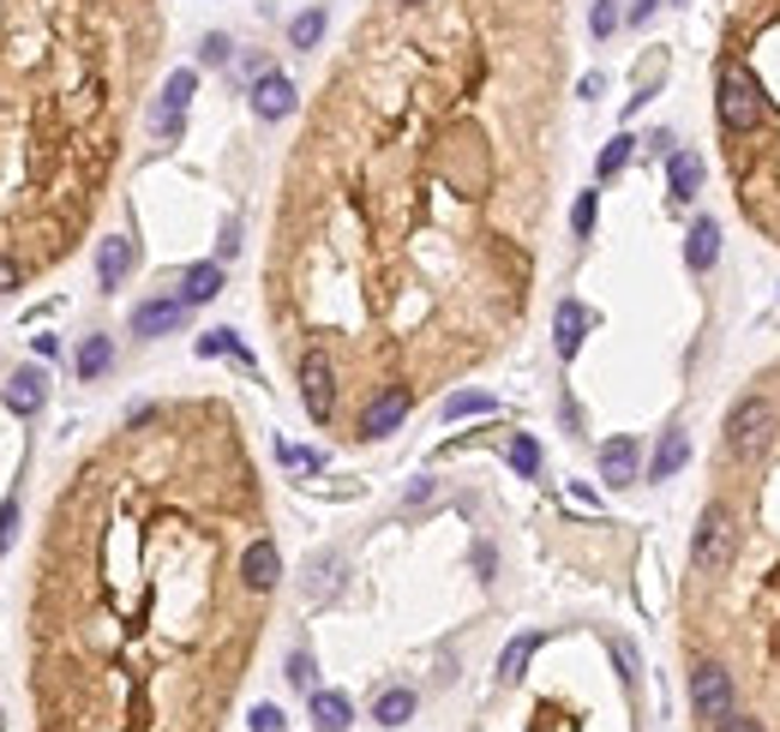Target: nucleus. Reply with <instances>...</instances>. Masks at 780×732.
I'll use <instances>...</instances> for the list:
<instances>
[{
    "instance_id": "f257e3e1",
    "label": "nucleus",
    "mask_w": 780,
    "mask_h": 732,
    "mask_svg": "<svg viewBox=\"0 0 780 732\" xmlns=\"http://www.w3.org/2000/svg\"><path fill=\"white\" fill-rule=\"evenodd\" d=\"M565 0H385L289 162L271 313L342 384L487 361L534 294Z\"/></svg>"
},
{
    "instance_id": "f03ea898",
    "label": "nucleus",
    "mask_w": 780,
    "mask_h": 732,
    "mask_svg": "<svg viewBox=\"0 0 780 732\" xmlns=\"http://www.w3.org/2000/svg\"><path fill=\"white\" fill-rule=\"evenodd\" d=\"M60 522L72 576L43 631V732H216L264 612L240 571L259 486L235 415L138 408Z\"/></svg>"
},
{
    "instance_id": "7ed1b4c3",
    "label": "nucleus",
    "mask_w": 780,
    "mask_h": 732,
    "mask_svg": "<svg viewBox=\"0 0 780 732\" xmlns=\"http://www.w3.org/2000/svg\"><path fill=\"white\" fill-rule=\"evenodd\" d=\"M702 498L733 522V559L685 583V654L726 666L738 709L780 732V354L726 408Z\"/></svg>"
},
{
    "instance_id": "20e7f679",
    "label": "nucleus",
    "mask_w": 780,
    "mask_h": 732,
    "mask_svg": "<svg viewBox=\"0 0 780 732\" xmlns=\"http://www.w3.org/2000/svg\"><path fill=\"white\" fill-rule=\"evenodd\" d=\"M714 126L738 216L780 247V0H721Z\"/></svg>"
},
{
    "instance_id": "39448f33",
    "label": "nucleus",
    "mask_w": 780,
    "mask_h": 732,
    "mask_svg": "<svg viewBox=\"0 0 780 732\" xmlns=\"http://www.w3.org/2000/svg\"><path fill=\"white\" fill-rule=\"evenodd\" d=\"M294 379H301V403H306V420H318V427H330L337 420V403H342V379L337 367H330V354H301L294 361Z\"/></svg>"
},
{
    "instance_id": "423d86ee",
    "label": "nucleus",
    "mask_w": 780,
    "mask_h": 732,
    "mask_svg": "<svg viewBox=\"0 0 780 732\" xmlns=\"http://www.w3.org/2000/svg\"><path fill=\"white\" fill-rule=\"evenodd\" d=\"M738 709V690H733V673L714 661H690V714L697 727H714L721 714Z\"/></svg>"
},
{
    "instance_id": "0eeeda50",
    "label": "nucleus",
    "mask_w": 780,
    "mask_h": 732,
    "mask_svg": "<svg viewBox=\"0 0 780 732\" xmlns=\"http://www.w3.org/2000/svg\"><path fill=\"white\" fill-rule=\"evenodd\" d=\"M408 415H415V391H378L354 415V439H391Z\"/></svg>"
},
{
    "instance_id": "6e6552de",
    "label": "nucleus",
    "mask_w": 780,
    "mask_h": 732,
    "mask_svg": "<svg viewBox=\"0 0 780 732\" xmlns=\"http://www.w3.org/2000/svg\"><path fill=\"white\" fill-rule=\"evenodd\" d=\"M193 72H169V85H162V102H157V114H150V121H157V133L162 138H181V121H186V102H193Z\"/></svg>"
},
{
    "instance_id": "1a4fd4ad",
    "label": "nucleus",
    "mask_w": 780,
    "mask_h": 732,
    "mask_svg": "<svg viewBox=\"0 0 780 732\" xmlns=\"http://www.w3.org/2000/svg\"><path fill=\"white\" fill-rule=\"evenodd\" d=\"M294 102H301V91H294L283 72H264V79L252 85V114H259V121H289Z\"/></svg>"
},
{
    "instance_id": "9d476101",
    "label": "nucleus",
    "mask_w": 780,
    "mask_h": 732,
    "mask_svg": "<svg viewBox=\"0 0 780 732\" xmlns=\"http://www.w3.org/2000/svg\"><path fill=\"white\" fill-rule=\"evenodd\" d=\"M133 264H138V247L126 235H109V240H102V252H97V282L114 294L126 277H133Z\"/></svg>"
},
{
    "instance_id": "9b49d317",
    "label": "nucleus",
    "mask_w": 780,
    "mask_h": 732,
    "mask_svg": "<svg viewBox=\"0 0 780 732\" xmlns=\"http://www.w3.org/2000/svg\"><path fill=\"white\" fill-rule=\"evenodd\" d=\"M186 318V301L181 294H162V301H145L133 313V337H169L174 325Z\"/></svg>"
},
{
    "instance_id": "f8f14e48",
    "label": "nucleus",
    "mask_w": 780,
    "mask_h": 732,
    "mask_svg": "<svg viewBox=\"0 0 780 732\" xmlns=\"http://www.w3.org/2000/svg\"><path fill=\"white\" fill-rule=\"evenodd\" d=\"M240 571H247V583L259 588V595H271L276 576H283V559H276V541H271V534H252V547H247V559H240Z\"/></svg>"
},
{
    "instance_id": "ddd939ff",
    "label": "nucleus",
    "mask_w": 780,
    "mask_h": 732,
    "mask_svg": "<svg viewBox=\"0 0 780 732\" xmlns=\"http://www.w3.org/2000/svg\"><path fill=\"white\" fill-rule=\"evenodd\" d=\"M43 403H48V379H43V372H36V367L12 372V384H7V408H12V415H19V420H31Z\"/></svg>"
},
{
    "instance_id": "4468645a",
    "label": "nucleus",
    "mask_w": 780,
    "mask_h": 732,
    "mask_svg": "<svg viewBox=\"0 0 780 732\" xmlns=\"http://www.w3.org/2000/svg\"><path fill=\"white\" fill-rule=\"evenodd\" d=\"M600 474H607V486H631L636 481V439L600 444Z\"/></svg>"
},
{
    "instance_id": "2eb2a0df",
    "label": "nucleus",
    "mask_w": 780,
    "mask_h": 732,
    "mask_svg": "<svg viewBox=\"0 0 780 732\" xmlns=\"http://www.w3.org/2000/svg\"><path fill=\"white\" fill-rule=\"evenodd\" d=\"M588 325H595V318H588L577 301H558V318H553V330H558V337H553V342H558V354H565V361L583 349V330H588Z\"/></svg>"
},
{
    "instance_id": "dca6fc26",
    "label": "nucleus",
    "mask_w": 780,
    "mask_h": 732,
    "mask_svg": "<svg viewBox=\"0 0 780 732\" xmlns=\"http://www.w3.org/2000/svg\"><path fill=\"white\" fill-rule=\"evenodd\" d=\"M721 259V228L702 216V223H690V247H685V264L690 271H709V264Z\"/></svg>"
},
{
    "instance_id": "f3484780",
    "label": "nucleus",
    "mask_w": 780,
    "mask_h": 732,
    "mask_svg": "<svg viewBox=\"0 0 780 732\" xmlns=\"http://www.w3.org/2000/svg\"><path fill=\"white\" fill-rule=\"evenodd\" d=\"M690 462V432H667L660 439V451H655V462H648V481H672Z\"/></svg>"
},
{
    "instance_id": "a211bd4d",
    "label": "nucleus",
    "mask_w": 780,
    "mask_h": 732,
    "mask_svg": "<svg viewBox=\"0 0 780 732\" xmlns=\"http://www.w3.org/2000/svg\"><path fill=\"white\" fill-rule=\"evenodd\" d=\"M313 721L325 727V732H342L354 721V702L342 697V690H313Z\"/></svg>"
},
{
    "instance_id": "6ab92c4d",
    "label": "nucleus",
    "mask_w": 780,
    "mask_h": 732,
    "mask_svg": "<svg viewBox=\"0 0 780 732\" xmlns=\"http://www.w3.org/2000/svg\"><path fill=\"white\" fill-rule=\"evenodd\" d=\"M702 192V157L697 150H672V199L690 204Z\"/></svg>"
},
{
    "instance_id": "aec40b11",
    "label": "nucleus",
    "mask_w": 780,
    "mask_h": 732,
    "mask_svg": "<svg viewBox=\"0 0 780 732\" xmlns=\"http://www.w3.org/2000/svg\"><path fill=\"white\" fill-rule=\"evenodd\" d=\"M216 289H223V264H193V271H181V301L186 306H204Z\"/></svg>"
},
{
    "instance_id": "412c9836",
    "label": "nucleus",
    "mask_w": 780,
    "mask_h": 732,
    "mask_svg": "<svg viewBox=\"0 0 780 732\" xmlns=\"http://www.w3.org/2000/svg\"><path fill=\"white\" fill-rule=\"evenodd\" d=\"M72 367H79V379H102V372L114 367V337H84Z\"/></svg>"
},
{
    "instance_id": "4be33fe9",
    "label": "nucleus",
    "mask_w": 780,
    "mask_h": 732,
    "mask_svg": "<svg viewBox=\"0 0 780 732\" xmlns=\"http://www.w3.org/2000/svg\"><path fill=\"white\" fill-rule=\"evenodd\" d=\"M541 631H529V637H517V642H510V649L505 654H498V678H505V685H517V678H522V666H529V654L534 649H541Z\"/></svg>"
},
{
    "instance_id": "5701e85b",
    "label": "nucleus",
    "mask_w": 780,
    "mask_h": 732,
    "mask_svg": "<svg viewBox=\"0 0 780 732\" xmlns=\"http://www.w3.org/2000/svg\"><path fill=\"white\" fill-rule=\"evenodd\" d=\"M408 714H415V690H385V697L373 702V721L378 727H403Z\"/></svg>"
},
{
    "instance_id": "b1692460",
    "label": "nucleus",
    "mask_w": 780,
    "mask_h": 732,
    "mask_svg": "<svg viewBox=\"0 0 780 732\" xmlns=\"http://www.w3.org/2000/svg\"><path fill=\"white\" fill-rule=\"evenodd\" d=\"M318 36H325V7H306L301 19L289 24V43L306 55V48H318Z\"/></svg>"
},
{
    "instance_id": "393cba45",
    "label": "nucleus",
    "mask_w": 780,
    "mask_h": 732,
    "mask_svg": "<svg viewBox=\"0 0 780 732\" xmlns=\"http://www.w3.org/2000/svg\"><path fill=\"white\" fill-rule=\"evenodd\" d=\"M199 354H204V361H211V354H235L240 367H252V354L240 349V337H235V330H204V337H199Z\"/></svg>"
},
{
    "instance_id": "a878e982",
    "label": "nucleus",
    "mask_w": 780,
    "mask_h": 732,
    "mask_svg": "<svg viewBox=\"0 0 780 732\" xmlns=\"http://www.w3.org/2000/svg\"><path fill=\"white\" fill-rule=\"evenodd\" d=\"M631 145H636V138H624V133H619L607 150H600V162H595V174H600V181H612V174H619L624 162H631Z\"/></svg>"
},
{
    "instance_id": "bb28decb",
    "label": "nucleus",
    "mask_w": 780,
    "mask_h": 732,
    "mask_svg": "<svg viewBox=\"0 0 780 732\" xmlns=\"http://www.w3.org/2000/svg\"><path fill=\"white\" fill-rule=\"evenodd\" d=\"M510 469H517V474H534V469H541V444H534L529 432H517V439H510Z\"/></svg>"
},
{
    "instance_id": "cd10ccee",
    "label": "nucleus",
    "mask_w": 780,
    "mask_h": 732,
    "mask_svg": "<svg viewBox=\"0 0 780 732\" xmlns=\"http://www.w3.org/2000/svg\"><path fill=\"white\" fill-rule=\"evenodd\" d=\"M330 571H337V552H325V559H313V564H306V576H313V583H306V595H330V583H337V576H330Z\"/></svg>"
},
{
    "instance_id": "c85d7f7f",
    "label": "nucleus",
    "mask_w": 780,
    "mask_h": 732,
    "mask_svg": "<svg viewBox=\"0 0 780 732\" xmlns=\"http://www.w3.org/2000/svg\"><path fill=\"white\" fill-rule=\"evenodd\" d=\"M588 31H595L600 43H607V36L619 31V7H612V0H595V12H588Z\"/></svg>"
},
{
    "instance_id": "c756f323",
    "label": "nucleus",
    "mask_w": 780,
    "mask_h": 732,
    "mask_svg": "<svg viewBox=\"0 0 780 732\" xmlns=\"http://www.w3.org/2000/svg\"><path fill=\"white\" fill-rule=\"evenodd\" d=\"M228 55H235V43H228V36H204V43H199V60H204V67H228Z\"/></svg>"
},
{
    "instance_id": "7c9ffc66",
    "label": "nucleus",
    "mask_w": 780,
    "mask_h": 732,
    "mask_svg": "<svg viewBox=\"0 0 780 732\" xmlns=\"http://www.w3.org/2000/svg\"><path fill=\"white\" fill-rule=\"evenodd\" d=\"M493 408V396H481V391H463V396H451V403H444V415H487Z\"/></svg>"
},
{
    "instance_id": "2f4dec72",
    "label": "nucleus",
    "mask_w": 780,
    "mask_h": 732,
    "mask_svg": "<svg viewBox=\"0 0 780 732\" xmlns=\"http://www.w3.org/2000/svg\"><path fill=\"white\" fill-rule=\"evenodd\" d=\"M709 732H762V721L750 709H733V714H721V721H714Z\"/></svg>"
},
{
    "instance_id": "473e14b6",
    "label": "nucleus",
    "mask_w": 780,
    "mask_h": 732,
    "mask_svg": "<svg viewBox=\"0 0 780 732\" xmlns=\"http://www.w3.org/2000/svg\"><path fill=\"white\" fill-rule=\"evenodd\" d=\"M289 685H301V690H318V673H313V654H294V661H289Z\"/></svg>"
},
{
    "instance_id": "72a5a7b5",
    "label": "nucleus",
    "mask_w": 780,
    "mask_h": 732,
    "mask_svg": "<svg viewBox=\"0 0 780 732\" xmlns=\"http://www.w3.org/2000/svg\"><path fill=\"white\" fill-rule=\"evenodd\" d=\"M252 732H283V709H276V702H259V709H252Z\"/></svg>"
},
{
    "instance_id": "f704fd0d",
    "label": "nucleus",
    "mask_w": 780,
    "mask_h": 732,
    "mask_svg": "<svg viewBox=\"0 0 780 732\" xmlns=\"http://www.w3.org/2000/svg\"><path fill=\"white\" fill-rule=\"evenodd\" d=\"M12 534H19V498H7V505H0V552L12 547Z\"/></svg>"
},
{
    "instance_id": "c9c22d12",
    "label": "nucleus",
    "mask_w": 780,
    "mask_h": 732,
    "mask_svg": "<svg viewBox=\"0 0 780 732\" xmlns=\"http://www.w3.org/2000/svg\"><path fill=\"white\" fill-rule=\"evenodd\" d=\"M570 228H577V235H588V228H595V192H583V199H577V211H570Z\"/></svg>"
},
{
    "instance_id": "e433bc0d",
    "label": "nucleus",
    "mask_w": 780,
    "mask_h": 732,
    "mask_svg": "<svg viewBox=\"0 0 780 732\" xmlns=\"http://www.w3.org/2000/svg\"><path fill=\"white\" fill-rule=\"evenodd\" d=\"M19 282H24V264L0 252V294H7V289H19Z\"/></svg>"
},
{
    "instance_id": "4c0bfd02",
    "label": "nucleus",
    "mask_w": 780,
    "mask_h": 732,
    "mask_svg": "<svg viewBox=\"0 0 780 732\" xmlns=\"http://www.w3.org/2000/svg\"><path fill=\"white\" fill-rule=\"evenodd\" d=\"M612 654H619L624 678H636V649H631V642H612Z\"/></svg>"
},
{
    "instance_id": "58836bf2",
    "label": "nucleus",
    "mask_w": 780,
    "mask_h": 732,
    "mask_svg": "<svg viewBox=\"0 0 780 732\" xmlns=\"http://www.w3.org/2000/svg\"><path fill=\"white\" fill-rule=\"evenodd\" d=\"M660 7V0H636V7H631V24H648V12H655Z\"/></svg>"
}]
</instances>
